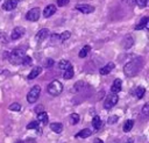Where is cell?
I'll list each match as a JSON object with an SVG mask.
<instances>
[{
    "mask_svg": "<svg viewBox=\"0 0 149 143\" xmlns=\"http://www.w3.org/2000/svg\"><path fill=\"white\" fill-rule=\"evenodd\" d=\"M121 86H122L121 80H120V79H115V80L113 81L112 86H111V91H112V93H116V94H118V93L121 91Z\"/></svg>",
    "mask_w": 149,
    "mask_h": 143,
    "instance_id": "4fadbf2b",
    "label": "cell"
},
{
    "mask_svg": "<svg viewBox=\"0 0 149 143\" xmlns=\"http://www.w3.org/2000/svg\"><path fill=\"white\" fill-rule=\"evenodd\" d=\"M70 2V0H57V6L59 7H64L65 5H68Z\"/></svg>",
    "mask_w": 149,
    "mask_h": 143,
    "instance_id": "1f68e13d",
    "label": "cell"
},
{
    "mask_svg": "<svg viewBox=\"0 0 149 143\" xmlns=\"http://www.w3.org/2000/svg\"><path fill=\"white\" fill-rule=\"evenodd\" d=\"M70 36H71V33H70L69 30H65V31H63V33L59 35V40H61V42H65L66 40L70 38Z\"/></svg>",
    "mask_w": 149,
    "mask_h": 143,
    "instance_id": "4316f807",
    "label": "cell"
},
{
    "mask_svg": "<svg viewBox=\"0 0 149 143\" xmlns=\"http://www.w3.org/2000/svg\"><path fill=\"white\" fill-rule=\"evenodd\" d=\"M92 126H93L94 130H99V129L101 128V126H102V122H101V119H100L98 115L93 116V119H92Z\"/></svg>",
    "mask_w": 149,
    "mask_h": 143,
    "instance_id": "e0dca14e",
    "label": "cell"
},
{
    "mask_svg": "<svg viewBox=\"0 0 149 143\" xmlns=\"http://www.w3.org/2000/svg\"><path fill=\"white\" fill-rule=\"evenodd\" d=\"M38 128V121H31L30 123L27 124V129H35Z\"/></svg>",
    "mask_w": 149,
    "mask_h": 143,
    "instance_id": "f1b7e54d",
    "label": "cell"
},
{
    "mask_svg": "<svg viewBox=\"0 0 149 143\" xmlns=\"http://www.w3.org/2000/svg\"><path fill=\"white\" fill-rule=\"evenodd\" d=\"M76 9L79 10L80 13H83V14H90V13L94 12V7L88 5V3H79V5L76 6Z\"/></svg>",
    "mask_w": 149,
    "mask_h": 143,
    "instance_id": "52a82bcc",
    "label": "cell"
},
{
    "mask_svg": "<svg viewBox=\"0 0 149 143\" xmlns=\"http://www.w3.org/2000/svg\"><path fill=\"white\" fill-rule=\"evenodd\" d=\"M50 129H51L54 133L59 134V133L63 131V124L59 123V122H52V123H50Z\"/></svg>",
    "mask_w": 149,
    "mask_h": 143,
    "instance_id": "2e32d148",
    "label": "cell"
},
{
    "mask_svg": "<svg viewBox=\"0 0 149 143\" xmlns=\"http://www.w3.org/2000/svg\"><path fill=\"white\" fill-rule=\"evenodd\" d=\"M41 72H42V67H41V66H35V67L29 72V74H28V79L31 80V79L36 78Z\"/></svg>",
    "mask_w": 149,
    "mask_h": 143,
    "instance_id": "9a60e30c",
    "label": "cell"
},
{
    "mask_svg": "<svg viewBox=\"0 0 149 143\" xmlns=\"http://www.w3.org/2000/svg\"><path fill=\"white\" fill-rule=\"evenodd\" d=\"M133 126H134V121L133 120H127L123 124V131L125 133H128L133 129Z\"/></svg>",
    "mask_w": 149,
    "mask_h": 143,
    "instance_id": "603a6c76",
    "label": "cell"
},
{
    "mask_svg": "<svg viewBox=\"0 0 149 143\" xmlns=\"http://www.w3.org/2000/svg\"><path fill=\"white\" fill-rule=\"evenodd\" d=\"M24 33H26V30H24L23 27H15L12 30V33H10V38L14 40V41L15 40H19V38H21L24 35Z\"/></svg>",
    "mask_w": 149,
    "mask_h": 143,
    "instance_id": "ba28073f",
    "label": "cell"
},
{
    "mask_svg": "<svg viewBox=\"0 0 149 143\" xmlns=\"http://www.w3.org/2000/svg\"><path fill=\"white\" fill-rule=\"evenodd\" d=\"M9 109L13 110V112H20L21 110V105L17 103V102H14V103H12L9 106Z\"/></svg>",
    "mask_w": 149,
    "mask_h": 143,
    "instance_id": "83f0119b",
    "label": "cell"
},
{
    "mask_svg": "<svg viewBox=\"0 0 149 143\" xmlns=\"http://www.w3.org/2000/svg\"><path fill=\"white\" fill-rule=\"evenodd\" d=\"M144 93H146V88H144V87H142V86L136 87V90H135V94H136V96H137L139 99H142L143 95H144Z\"/></svg>",
    "mask_w": 149,
    "mask_h": 143,
    "instance_id": "d4e9b609",
    "label": "cell"
},
{
    "mask_svg": "<svg viewBox=\"0 0 149 143\" xmlns=\"http://www.w3.org/2000/svg\"><path fill=\"white\" fill-rule=\"evenodd\" d=\"M17 7V0H6L2 3V8L5 10H13Z\"/></svg>",
    "mask_w": 149,
    "mask_h": 143,
    "instance_id": "30bf717a",
    "label": "cell"
},
{
    "mask_svg": "<svg viewBox=\"0 0 149 143\" xmlns=\"http://www.w3.org/2000/svg\"><path fill=\"white\" fill-rule=\"evenodd\" d=\"M147 2H148V0H136V3L140 7H146L147 6Z\"/></svg>",
    "mask_w": 149,
    "mask_h": 143,
    "instance_id": "d590c367",
    "label": "cell"
},
{
    "mask_svg": "<svg viewBox=\"0 0 149 143\" xmlns=\"http://www.w3.org/2000/svg\"><path fill=\"white\" fill-rule=\"evenodd\" d=\"M142 113H143L146 116L149 115V105H148V103H146V105L143 106V108H142Z\"/></svg>",
    "mask_w": 149,
    "mask_h": 143,
    "instance_id": "d6a6232c",
    "label": "cell"
},
{
    "mask_svg": "<svg viewBox=\"0 0 149 143\" xmlns=\"http://www.w3.org/2000/svg\"><path fill=\"white\" fill-rule=\"evenodd\" d=\"M90 50H91V47H90V45H85L84 48H81V49H80V51H79L78 56H79L80 58H84V57H86V56L88 55Z\"/></svg>",
    "mask_w": 149,
    "mask_h": 143,
    "instance_id": "44dd1931",
    "label": "cell"
},
{
    "mask_svg": "<svg viewBox=\"0 0 149 143\" xmlns=\"http://www.w3.org/2000/svg\"><path fill=\"white\" fill-rule=\"evenodd\" d=\"M94 143H104V142H102L100 138H95V140H94Z\"/></svg>",
    "mask_w": 149,
    "mask_h": 143,
    "instance_id": "8d00e7d4",
    "label": "cell"
},
{
    "mask_svg": "<svg viewBox=\"0 0 149 143\" xmlns=\"http://www.w3.org/2000/svg\"><path fill=\"white\" fill-rule=\"evenodd\" d=\"M40 15H41V10L38 7H34L31 9H29L26 14V19L28 21H31V22H35L40 19Z\"/></svg>",
    "mask_w": 149,
    "mask_h": 143,
    "instance_id": "8992f818",
    "label": "cell"
},
{
    "mask_svg": "<svg viewBox=\"0 0 149 143\" xmlns=\"http://www.w3.org/2000/svg\"><path fill=\"white\" fill-rule=\"evenodd\" d=\"M24 53H26L24 50L21 49V48H19V49H14V50L9 53L8 59H9V62H10L12 64H14V65H16V64H21L23 57L26 56Z\"/></svg>",
    "mask_w": 149,
    "mask_h": 143,
    "instance_id": "7a4b0ae2",
    "label": "cell"
},
{
    "mask_svg": "<svg viewBox=\"0 0 149 143\" xmlns=\"http://www.w3.org/2000/svg\"><path fill=\"white\" fill-rule=\"evenodd\" d=\"M23 65H30L31 64V57H29V56H24L23 57V59H22V62H21Z\"/></svg>",
    "mask_w": 149,
    "mask_h": 143,
    "instance_id": "f546056e",
    "label": "cell"
},
{
    "mask_svg": "<svg viewBox=\"0 0 149 143\" xmlns=\"http://www.w3.org/2000/svg\"><path fill=\"white\" fill-rule=\"evenodd\" d=\"M127 6H134V5H136V0H122Z\"/></svg>",
    "mask_w": 149,
    "mask_h": 143,
    "instance_id": "e575fe53",
    "label": "cell"
},
{
    "mask_svg": "<svg viewBox=\"0 0 149 143\" xmlns=\"http://www.w3.org/2000/svg\"><path fill=\"white\" fill-rule=\"evenodd\" d=\"M72 77H73V69H72V66H69L66 70H64L63 78L64 79H71Z\"/></svg>",
    "mask_w": 149,
    "mask_h": 143,
    "instance_id": "7402d4cb",
    "label": "cell"
},
{
    "mask_svg": "<svg viewBox=\"0 0 149 143\" xmlns=\"http://www.w3.org/2000/svg\"><path fill=\"white\" fill-rule=\"evenodd\" d=\"M62 91H63V85L58 80H54V81H51L48 85V93L51 94V95H54V96L59 95L62 93Z\"/></svg>",
    "mask_w": 149,
    "mask_h": 143,
    "instance_id": "3957f363",
    "label": "cell"
},
{
    "mask_svg": "<svg viewBox=\"0 0 149 143\" xmlns=\"http://www.w3.org/2000/svg\"><path fill=\"white\" fill-rule=\"evenodd\" d=\"M115 122H118V116H116V115H113V116H111V117L108 119V123H109V124H114Z\"/></svg>",
    "mask_w": 149,
    "mask_h": 143,
    "instance_id": "836d02e7",
    "label": "cell"
},
{
    "mask_svg": "<svg viewBox=\"0 0 149 143\" xmlns=\"http://www.w3.org/2000/svg\"><path fill=\"white\" fill-rule=\"evenodd\" d=\"M48 36H49V29L43 28V29H41V30L37 31V34H36V41L37 42H43L44 40H47Z\"/></svg>",
    "mask_w": 149,
    "mask_h": 143,
    "instance_id": "9c48e42d",
    "label": "cell"
},
{
    "mask_svg": "<svg viewBox=\"0 0 149 143\" xmlns=\"http://www.w3.org/2000/svg\"><path fill=\"white\" fill-rule=\"evenodd\" d=\"M69 66H71V64H70V62L68 59H61L59 63H58V67L61 70H66Z\"/></svg>",
    "mask_w": 149,
    "mask_h": 143,
    "instance_id": "cb8c5ba5",
    "label": "cell"
},
{
    "mask_svg": "<svg viewBox=\"0 0 149 143\" xmlns=\"http://www.w3.org/2000/svg\"><path fill=\"white\" fill-rule=\"evenodd\" d=\"M133 43H134L133 37L132 36H126L125 40H123V48L125 49H128V48H130L133 45Z\"/></svg>",
    "mask_w": 149,
    "mask_h": 143,
    "instance_id": "ffe728a7",
    "label": "cell"
},
{
    "mask_svg": "<svg viewBox=\"0 0 149 143\" xmlns=\"http://www.w3.org/2000/svg\"><path fill=\"white\" fill-rule=\"evenodd\" d=\"M69 119H70L69 121H70L71 124H77V123L79 122V115H78L77 113H72Z\"/></svg>",
    "mask_w": 149,
    "mask_h": 143,
    "instance_id": "484cf974",
    "label": "cell"
},
{
    "mask_svg": "<svg viewBox=\"0 0 149 143\" xmlns=\"http://www.w3.org/2000/svg\"><path fill=\"white\" fill-rule=\"evenodd\" d=\"M17 1H19V0H17Z\"/></svg>",
    "mask_w": 149,
    "mask_h": 143,
    "instance_id": "ab89813d",
    "label": "cell"
},
{
    "mask_svg": "<svg viewBox=\"0 0 149 143\" xmlns=\"http://www.w3.org/2000/svg\"><path fill=\"white\" fill-rule=\"evenodd\" d=\"M91 134H92V130H90V129L85 128V129H83V130L78 131V133L76 134V137H79V138H86V137L91 136Z\"/></svg>",
    "mask_w": 149,
    "mask_h": 143,
    "instance_id": "ac0fdd59",
    "label": "cell"
},
{
    "mask_svg": "<svg viewBox=\"0 0 149 143\" xmlns=\"http://www.w3.org/2000/svg\"><path fill=\"white\" fill-rule=\"evenodd\" d=\"M54 63H55V60H54V59H51V58H48V59L45 60L44 65H45V67H51V66L54 65Z\"/></svg>",
    "mask_w": 149,
    "mask_h": 143,
    "instance_id": "4dcf8cb0",
    "label": "cell"
},
{
    "mask_svg": "<svg viewBox=\"0 0 149 143\" xmlns=\"http://www.w3.org/2000/svg\"><path fill=\"white\" fill-rule=\"evenodd\" d=\"M118 100H119L118 94L111 92V93L106 96V99H105V101H104V107H105V109H112V108L118 103Z\"/></svg>",
    "mask_w": 149,
    "mask_h": 143,
    "instance_id": "277c9868",
    "label": "cell"
},
{
    "mask_svg": "<svg viewBox=\"0 0 149 143\" xmlns=\"http://www.w3.org/2000/svg\"><path fill=\"white\" fill-rule=\"evenodd\" d=\"M55 13H56V6L55 5H48L43 10V16L44 17H50Z\"/></svg>",
    "mask_w": 149,
    "mask_h": 143,
    "instance_id": "7c38bea8",
    "label": "cell"
},
{
    "mask_svg": "<svg viewBox=\"0 0 149 143\" xmlns=\"http://www.w3.org/2000/svg\"><path fill=\"white\" fill-rule=\"evenodd\" d=\"M142 66H143V58L136 57V58L129 60L128 63H126V65L123 66V72L127 77H134L140 72Z\"/></svg>",
    "mask_w": 149,
    "mask_h": 143,
    "instance_id": "6da1fadb",
    "label": "cell"
},
{
    "mask_svg": "<svg viewBox=\"0 0 149 143\" xmlns=\"http://www.w3.org/2000/svg\"><path fill=\"white\" fill-rule=\"evenodd\" d=\"M126 143H133V140H130V138H129V140H127V142H126Z\"/></svg>",
    "mask_w": 149,
    "mask_h": 143,
    "instance_id": "74e56055",
    "label": "cell"
},
{
    "mask_svg": "<svg viewBox=\"0 0 149 143\" xmlns=\"http://www.w3.org/2000/svg\"><path fill=\"white\" fill-rule=\"evenodd\" d=\"M40 93H41V87H40L38 85L33 86V87L30 88V91L28 92V94H27V100H28V102H29V103H34V102L38 99Z\"/></svg>",
    "mask_w": 149,
    "mask_h": 143,
    "instance_id": "5b68a950",
    "label": "cell"
},
{
    "mask_svg": "<svg viewBox=\"0 0 149 143\" xmlns=\"http://www.w3.org/2000/svg\"><path fill=\"white\" fill-rule=\"evenodd\" d=\"M148 21H149V17H148V16H143V17L140 20V22L136 24L135 30H141V29L146 28V27L148 26Z\"/></svg>",
    "mask_w": 149,
    "mask_h": 143,
    "instance_id": "5bb4252c",
    "label": "cell"
},
{
    "mask_svg": "<svg viewBox=\"0 0 149 143\" xmlns=\"http://www.w3.org/2000/svg\"><path fill=\"white\" fill-rule=\"evenodd\" d=\"M114 63H112V62H109V63H107L106 65H104L100 70H99V72H100V74H102V76H106V74H108L109 72H112V70L114 69Z\"/></svg>",
    "mask_w": 149,
    "mask_h": 143,
    "instance_id": "8fae6325",
    "label": "cell"
},
{
    "mask_svg": "<svg viewBox=\"0 0 149 143\" xmlns=\"http://www.w3.org/2000/svg\"><path fill=\"white\" fill-rule=\"evenodd\" d=\"M48 114L45 113V112H41V113H38L37 114V121L38 122H42L43 124H47V122H48Z\"/></svg>",
    "mask_w": 149,
    "mask_h": 143,
    "instance_id": "d6986e66",
    "label": "cell"
},
{
    "mask_svg": "<svg viewBox=\"0 0 149 143\" xmlns=\"http://www.w3.org/2000/svg\"><path fill=\"white\" fill-rule=\"evenodd\" d=\"M15 143H23V141H21V140H19V141H16Z\"/></svg>",
    "mask_w": 149,
    "mask_h": 143,
    "instance_id": "f35d334b",
    "label": "cell"
}]
</instances>
